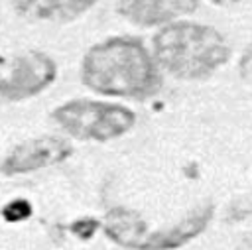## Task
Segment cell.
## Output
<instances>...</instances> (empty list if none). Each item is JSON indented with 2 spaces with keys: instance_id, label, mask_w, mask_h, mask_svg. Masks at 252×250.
Wrapping results in <instances>:
<instances>
[{
  "instance_id": "6da1fadb",
  "label": "cell",
  "mask_w": 252,
  "mask_h": 250,
  "mask_svg": "<svg viewBox=\"0 0 252 250\" xmlns=\"http://www.w3.org/2000/svg\"><path fill=\"white\" fill-rule=\"evenodd\" d=\"M83 81L89 89L146 98L159 89V75L146 47L132 37H112L89 49L83 59Z\"/></svg>"
},
{
  "instance_id": "7a4b0ae2",
  "label": "cell",
  "mask_w": 252,
  "mask_h": 250,
  "mask_svg": "<svg viewBox=\"0 0 252 250\" xmlns=\"http://www.w3.org/2000/svg\"><path fill=\"white\" fill-rule=\"evenodd\" d=\"M156 59L179 79H203L228 57V47L217 30L191 22L165 26L154 37Z\"/></svg>"
},
{
  "instance_id": "3957f363",
  "label": "cell",
  "mask_w": 252,
  "mask_h": 250,
  "mask_svg": "<svg viewBox=\"0 0 252 250\" xmlns=\"http://www.w3.org/2000/svg\"><path fill=\"white\" fill-rule=\"evenodd\" d=\"M213 215L211 207H201L179 220L175 226L159 232H146L138 215L126 209H114L106 215V234L120 246L130 250H173L195 238L209 222Z\"/></svg>"
},
{
  "instance_id": "277c9868",
  "label": "cell",
  "mask_w": 252,
  "mask_h": 250,
  "mask_svg": "<svg viewBox=\"0 0 252 250\" xmlns=\"http://www.w3.org/2000/svg\"><path fill=\"white\" fill-rule=\"evenodd\" d=\"M53 118L79 140L106 142L126 134L134 124L132 110L98 102V100H71L53 110Z\"/></svg>"
},
{
  "instance_id": "5b68a950",
  "label": "cell",
  "mask_w": 252,
  "mask_h": 250,
  "mask_svg": "<svg viewBox=\"0 0 252 250\" xmlns=\"http://www.w3.org/2000/svg\"><path fill=\"white\" fill-rule=\"evenodd\" d=\"M55 79V63L39 53L32 51L20 55L12 67L0 75V102L20 100L41 93Z\"/></svg>"
},
{
  "instance_id": "8992f818",
  "label": "cell",
  "mask_w": 252,
  "mask_h": 250,
  "mask_svg": "<svg viewBox=\"0 0 252 250\" xmlns=\"http://www.w3.org/2000/svg\"><path fill=\"white\" fill-rule=\"evenodd\" d=\"M71 154V144L57 136H41L16 146L2 161V171L6 175L28 173L41 167L55 165Z\"/></svg>"
},
{
  "instance_id": "52a82bcc",
  "label": "cell",
  "mask_w": 252,
  "mask_h": 250,
  "mask_svg": "<svg viewBox=\"0 0 252 250\" xmlns=\"http://www.w3.org/2000/svg\"><path fill=\"white\" fill-rule=\"evenodd\" d=\"M195 10V0H120L118 12L138 26L165 24Z\"/></svg>"
},
{
  "instance_id": "ba28073f",
  "label": "cell",
  "mask_w": 252,
  "mask_h": 250,
  "mask_svg": "<svg viewBox=\"0 0 252 250\" xmlns=\"http://www.w3.org/2000/svg\"><path fill=\"white\" fill-rule=\"evenodd\" d=\"M96 0H14L18 14L30 20L69 22L85 14Z\"/></svg>"
},
{
  "instance_id": "9c48e42d",
  "label": "cell",
  "mask_w": 252,
  "mask_h": 250,
  "mask_svg": "<svg viewBox=\"0 0 252 250\" xmlns=\"http://www.w3.org/2000/svg\"><path fill=\"white\" fill-rule=\"evenodd\" d=\"M2 215H4V219L10 220V222H14V220H24L26 217L32 215V207H30L28 201H22V199H20V201H12V203H8V205L4 207Z\"/></svg>"
},
{
  "instance_id": "30bf717a",
  "label": "cell",
  "mask_w": 252,
  "mask_h": 250,
  "mask_svg": "<svg viewBox=\"0 0 252 250\" xmlns=\"http://www.w3.org/2000/svg\"><path fill=\"white\" fill-rule=\"evenodd\" d=\"M96 220H93V219H83V220H79V222H75L73 226H71V230L75 232V234H79L81 238H89L94 230H96Z\"/></svg>"
}]
</instances>
